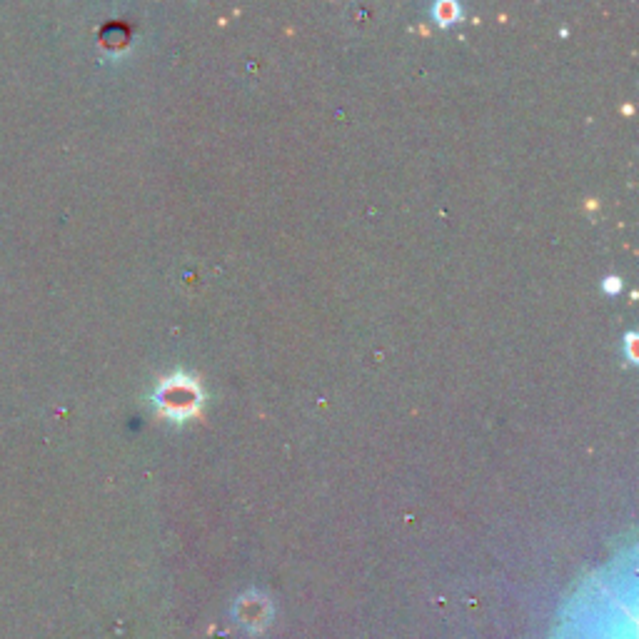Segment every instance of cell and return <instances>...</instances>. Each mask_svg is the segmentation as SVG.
Masks as SVG:
<instances>
[{
    "instance_id": "cell-1",
    "label": "cell",
    "mask_w": 639,
    "mask_h": 639,
    "mask_svg": "<svg viewBox=\"0 0 639 639\" xmlns=\"http://www.w3.org/2000/svg\"><path fill=\"white\" fill-rule=\"evenodd\" d=\"M270 617V607L263 597L258 595H248L240 600L238 605V620L248 627L250 632H260L265 625H268Z\"/></svg>"
}]
</instances>
